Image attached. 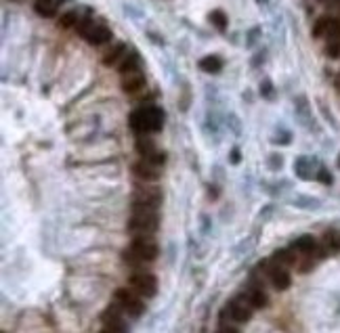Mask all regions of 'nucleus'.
<instances>
[{"mask_svg": "<svg viewBox=\"0 0 340 333\" xmlns=\"http://www.w3.org/2000/svg\"><path fill=\"white\" fill-rule=\"evenodd\" d=\"M80 15L76 13V11H69V13H65L61 19H59V26L63 28V30H72V28H78L80 26Z\"/></svg>", "mask_w": 340, "mask_h": 333, "instance_id": "obj_17", "label": "nucleus"}, {"mask_svg": "<svg viewBox=\"0 0 340 333\" xmlns=\"http://www.w3.org/2000/svg\"><path fill=\"white\" fill-rule=\"evenodd\" d=\"M114 300H116V304L122 308V312H126L128 316H141V314L145 312V302H143V298H141L137 291L128 289V287L116 289Z\"/></svg>", "mask_w": 340, "mask_h": 333, "instance_id": "obj_5", "label": "nucleus"}, {"mask_svg": "<svg viewBox=\"0 0 340 333\" xmlns=\"http://www.w3.org/2000/svg\"><path fill=\"white\" fill-rule=\"evenodd\" d=\"M164 124V113L158 107H143L131 115V126L133 130H137L139 134H149L160 130Z\"/></svg>", "mask_w": 340, "mask_h": 333, "instance_id": "obj_3", "label": "nucleus"}, {"mask_svg": "<svg viewBox=\"0 0 340 333\" xmlns=\"http://www.w3.org/2000/svg\"><path fill=\"white\" fill-rule=\"evenodd\" d=\"M330 23H332V19L330 17H323V19H319L317 23L313 26V36L315 38H321V36H327V30H330Z\"/></svg>", "mask_w": 340, "mask_h": 333, "instance_id": "obj_19", "label": "nucleus"}, {"mask_svg": "<svg viewBox=\"0 0 340 333\" xmlns=\"http://www.w3.org/2000/svg\"><path fill=\"white\" fill-rule=\"evenodd\" d=\"M269 90H271V86H269V82H265V86H263V88H261V92H265V94H267V92H269Z\"/></svg>", "mask_w": 340, "mask_h": 333, "instance_id": "obj_28", "label": "nucleus"}, {"mask_svg": "<svg viewBox=\"0 0 340 333\" xmlns=\"http://www.w3.org/2000/svg\"><path fill=\"white\" fill-rule=\"evenodd\" d=\"M231 161H233V163H236V161H240V153H238V149L233 151V155H231Z\"/></svg>", "mask_w": 340, "mask_h": 333, "instance_id": "obj_27", "label": "nucleus"}, {"mask_svg": "<svg viewBox=\"0 0 340 333\" xmlns=\"http://www.w3.org/2000/svg\"><path fill=\"white\" fill-rule=\"evenodd\" d=\"M210 21H212V23H214V26H216L218 30H225V28H227V17L222 15L220 11H214V13L210 15Z\"/></svg>", "mask_w": 340, "mask_h": 333, "instance_id": "obj_22", "label": "nucleus"}, {"mask_svg": "<svg viewBox=\"0 0 340 333\" xmlns=\"http://www.w3.org/2000/svg\"><path fill=\"white\" fill-rule=\"evenodd\" d=\"M124 262L131 264L133 268H141L158 258V245L151 237H135L133 243L124 249Z\"/></svg>", "mask_w": 340, "mask_h": 333, "instance_id": "obj_1", "label": "nucleus"}, {"mask_svg": "<svg viewBox=\"0 0 340 333\" xmlns=\"http://www.w3.org/2000/svg\"><path fill=\"white\" fill-rule=\"evenodd\" d=\"M122 88L131 94L145 88V76H143V71H141V67L128 71V74H122Z\"/></svg>", "mask_w": 340, "mask_h": 333, "instance_id": "obj_10", "label": "nucleus"}, {"mask_svg": "<svg viewBox=\"0 0 340 333\" xmlns=\"http://www.w3.org/2000/svg\"><path fill=\"white\" fill-rule=\"evenodd\" d=\"M325 53H327V57H332V59L340 57V40H334V42H330V44H327Z\"/></svg>", "mask_w": 340, "mask_h": 333, "instance_id": "obj_23", "label": "nucleus"}, {"mask_svg": "<svg viewBox=\"0 0 340 333\" xmlns=\"http://www.w3.org/2000/svg\"><path fill=\"white\" fill-rule=\"evenodd\" d=\"M124 55V44H114L111 49L103 55V63L105 65H114V63H118V59Z\"/></svg>", "mask_w": 340, "mask_h": 333, "instance_id": "obj_16", "label": "nucleus"}, {"mask_svg": "<svg viewBox=\"0 0 340 333\" xmlns=\"http://www.w3.org/2000/svg\"><path fill=\"white\" fill-rule=\"evenodd\" d=\"M338 5H340V3H338Z\"/></svg>", "mask_w": 340, "mask_h": 333, "instance_id": "obj_31", "label": "nucleus"}, {"mask_svg": "<svg viewBox=\"0 0 340 333\" xmlns=\"http://www.w3.org/2000/svg\"><path fill=\"white\" fill-rule=\"evenodd\" d=\"M317 178H319V181H321L323 185H330V183H332V176H330V174H327V172H325L323 168L319 170V174H317Z\"/></svg>", "mask_w": 340, "mask_h": 333, "instance_id": "obj_26", "label": "nucleus"}, {"mask_svg": "<svg viewBox=\"0 0 340 333\" xmlns=\"http://www.w3.org/2000/svg\"><path fill=\"white\" fill-rule=\"evenodd\" d=\"M200 67L204 69V71H208V74H216V71L220 69V59L218 57H204L202 61H200Z\"/></svg>", "mask_w": 340, "mask_h": 333, "instance_id": "obj_18", "label": "nucleus"}, {"mask_svg": "<svg viewBox=\"0 0 340 333\" xmlns=\"http://www.w3.org/2000/svg\"><path fill=\"white\" fill-rule=\"evenodd\" d=\"M321 245H323V249L327 254H338L340 252V233L338 231H327L323 235Z\"/></svg>", "mask_w": 340, "mask_h": 333, "instance_id": "obj_13", "label": "nucleus"}, {"mask_svg": "<svg viewBox=\"0 0 340 333\" xmlns=\"http://www.w3.org/2000/svg\"><path fill=\"white\" fill-rule=\"evenodd\" d=\"M298 252H294V249H286V247H281V249H277V252L273 254V262L275 264H279V266H296L298 264V256H296Z\"/></svg>", "mask_w": 340, "mask_h": 333, "instance_id": "obj_12", "label": "nucleus"}, {"mask_svg": "<svg viewBox=\"0 0 340 333\" xmlns=\"http://www.w3.org/2000/svg\"><path fill=\"white\" fill-rule=\"evenodd\" d=\"M162 206V189L149 183H139L133 189V212H158Z\"/></svg>", "mask_w": 340, "mask_h": 333, "instance_id": "obj_2", "label": "nucleus"}, {"mask_svg": "<svg viewBox=\"0 0 340 333\" xmlns=\"http://www.w3.org/2000/svg\"><path fill=\"white\" fill-rule=\"evenodd\" d=\"M259 3H267V0H259Z\"/></svg>", "mask_w": 340, "mask_h": 333, "instance_id": "obj_30", "label": "nucleus"}, {"mask_svg": "<svg viewBox=\"0 0 340 333\" xmlns=\"http://www.w3.org/2000/svg\"><path fill=\"white\" fill-rule=\"evenodd\" d=\"M57 5H59V0H36L34 9H36V13L44 15V17H51V15H55Z\"/></svg>", "mask_w": 340, "mask_h": 333, "instance_id": "obj_15", "label": "nucleus"}, {"mask_svg": "<svg viewBox=\"0 0 340 333\" xmlns=\"http://www.w3.org/2000/svg\"><path fill=\"white\" fill-rule=\"evenodd\" d=\"M216 333H240L233 325H229V323H225V320H220V327H218V331Z\"/></svg>", "mask_w": 340, "mask_h": 333, "instance_id": "obj_25", "label": "nucleus"}, {"mask_svg": "<svg viewBox=\"0 0 340 333\" xmlns=\"http://www.w3.org/2000/svg\"><path fill=\"white\" fill-rule=\"evenodd\" d=\"M133 69H139V57L135 53H131V57H126L120 63V74H128V71H133Z\"/></svg>", "mask_w": 340, "mask_h": 333, "instance_id": "obj_20", "label": "nucleus"}, {"mask_svg": "<svg viewBox=\"0 0 340 333\" xmlns=\"http://www.w3.org/2000/svg\"><path fill=\"white\" fill-rule=\"evenodd\" d=\"M317 247H319L317 241H315L311 235H302V237H298V239L294 241V245H292V249H294V252H298L300 256H313Z\"/></svg>", "mask_w": 340, "mask_h": 333, "instance_id": "obj_11", "label": "nucleus"}, {"mask_svg": "<svg viewBox=\"0 0 340 333\" xmlns=\"http://www.w3.org/2000/svg\"><path fill=\"white\" fill-rule=\"evenodd\" d=\"M313 266H315V258L313 256H304L302 260H298V264H296L300 275H307V272H311Z\"/></svg>", "mask_w": 340, "mask_h": 333, "instance_id": "obj_21", "label": "nucleus"}, {"mask_svg": "<svg viewBox=\"0 0 340 333\" xmlns=\"http://www.w3.org/2000/svg\"><path fill=\"white\" fill-rule=\"evenodd\" d=\"M246 302H248L252 308H265L269 304V298H267V293L259 287H252L248 291V295H246Z\"/></svg>", "mask_w": 340, "mask_h": 333, "instance_id": "obj_14", "label": "nucleus"}, {"mask_svg": "<svg viewBox=\"0 0 340 333\" xmlns=\"http://www.w3.org/2000/svg\"><path fill=\"white\" fill-rule=\"evenodd\" d=\"M265 272H267V277H269V281H271V285L277 289V291H286L290 285H292V277H290V272H288V268L286 266H279V264H275L273 260H271V266L269 268H263Z\"/></svg>", "mask_w": 340, "mask_h": 333, "instance_id": "obj_7", "label": "nucleus"}, {"mask_svg": "<svg viewBox=\"0 0 340 333\" xmlns=\"http://www.w3.org/2000/svg\"><path fill=\"white\" fill-rule=\"evenodd\" d=\"M126 227L128 233H133L135 237H151L160 227L158 212H133Z\"/></svg>", "mask_w": 340, "mask_h": 333, "instance_id": "obj_4", "label": "nucleus"}, {"mask_svg": "<svg viewBox=\"0 0 340 333\" xmlns=\"http://www.w3.org/2000/svg\"><path fill=\"white\" fill-rule=\"evenodd\" d=\"M101 333H128L126 325H103Z\"/></svg>", "mask_w": 340, "mask_h": 333, "instance_id": "obj_24", "label": "nucleus"}, {"mask_svg": "<svg viewBox=\"0 0 340 333\" xmlns=\"http://www.w3.org/2000/svg\"><path fill=\"white\" fill-rule=\"evenodd\" d=\"M338 168H340V155H338Z\"/></svg>", "mask_w": 340, "mask_h": 333, "instance_id": "obj_29", "label": "nucleus"}, {"mask_svg": "<svg viewBox=\"0 0 340 333\" xmlns=\"http://www.w3.org/2000/svg\"><path fill=\"white\" fill-rule=\"evenodd\" d=\"M227 312H229V318L236 320V323H248L252 318V306L242 300H231L227 306Z\"/></svg>", "mask_w": 340, "mask_h": 333, "instance_id": "obj_8", "label": "nucleus"}, {"mask_svg": "<svg viewBox=\"0 0 340 333\" xmlns=\"http://www.w3.org/2000/svg\"><path fill=\"white\" fill-rule=\"evenodd\" d=\"M133 172L141 183H156L160 178V168L154 163H149L147 159H141L133 165Z\"/></svg>", "mask_w": 340, "mask_h": 333, "instance_id": "obj_9", "label": "nucleus"}, {"mask_svg": "<svg viewBox=\"0 0 340 333\" xmlns=\"http://www.w3.org/2000/svg\"><path fill=\"white\" fill-rule=\"evenodd\" d=\"M128 285H131V289L137 291L141 298H154L158 293V279L147 270H139L135 275H131Z\"/></svg>", "mask_w": 340, "mask_h": 333, "instance_id": "obj_6", "label": "nucleus"}]
</instances>
